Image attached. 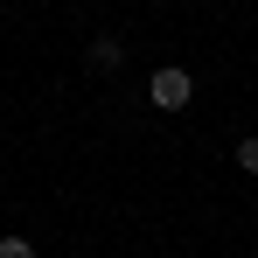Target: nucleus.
<instances>
[{"label":"nucleus","instance_id":"4","mask_svg":"<svg viewBox=\"0 0 258 258\" xmlns=\"http://www.w3.org/2000/svg\"><path fill=\"white\" fill-rule=\"evenodd\" d=\"M0 258H35V244L28 237H0Z\"/></svg>","mask_w":258,"mask_h":258},{"label":"nucleus","instance_id":"1","mask_svg":"<svg viewBox=\"0 0 258 258\" xmlns=\"http://www.w3.org/2000/svg\"><path fill=\"white\" fill-rule=\"evenodd\" d=\"M147 98H154V105H161V112H181V105H188V98H196V77H188V70H181V63H161V70H154V77H147Z\"/></svg>","mask_w":258,"mask_h":258},{"label":"nucleus","instance_id":"2","mask_svg":"<svg viewBox=\"0 0 258 258\" xmlns=\"http://www.w3.org/2000/svg\"><path fill=\"white\" fill-rule=\"evenodd\" d=\"M91 70H119V63H126V49L112 42V35H98V42H91V56H84Z\"/></svg>","mask_w":258,"mask_h":258},{"label":"nucleus","instance_id":"3","mask_svg":"<svg viewBox=\"0 0 258 258\" xmlns=\"http://www.w3.org/2000/svg\"><path fill=\"white\" fill-rule=\"evenodd\" d=\"M237 168L258 174V133H244V140H237Z\"/></svg>","mask_w":258,"mask_h":258}]
</instances>
